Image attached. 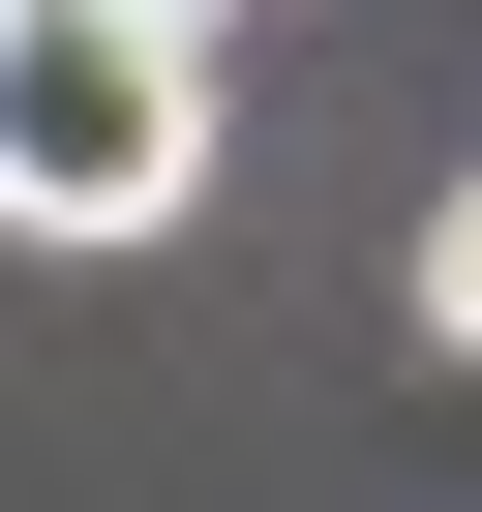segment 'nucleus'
<instances>
[{"mask_svg": "<svg viewBox=\"0 0 482 512\" xmlns=\"http://www.w3.org/2000/svg\"><path fill=\"white\" fill-rule=\"evenodd\" d=\"M211 211V0H31L0 31V241Z\"/></svg>", "mask_w": 482, "mask_h": 512, "instance_id": "obj_1", "label": "nucleus"}, {"mask_svg": "<svg viewBox=\"0 0 482 512\" xmlns=\"http://www.w3.org/2000/svg\"><path fill=\"white\" fill-rule=\"evenodd\" d=\"M0 31H31V0H0Z\"/></svg>", "mask_w": 482, "mask_h": 512, "instance_id": "obj_3", "label": "nucleus"}, {"mask_svg": "<svg viewBox=\"0 0 482 512\" xmlns=\"http://www.w3.org/2000/svg\"><path fill=\"white\" fill-rule=\"evenodd\" d=\"M422 332H452V362H482V181H452V211H422Z\"/></svg>", "mask_w": 482, "mask_h": 512, "instance_id": "obj_2", "label": "nucleus"}]
</instances>
